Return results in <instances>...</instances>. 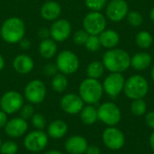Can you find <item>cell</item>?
<instances>
[{"label":"cell","mask_w":154,"mask_h":154,"mask_svg":"<svg viewBox=\"0 0 154 154\" xmlns=\"http://www.w3.org/2000/svg\"><path fill=\"white\" fill-rule=\"evenodd\" d=\"M23 106V97L14 90L5 92L0 98V109L7 115H13L20 111Z\"/></svg>","instance_id":"cell-8"},{"label":"cell","mask_w":154,"mask_h":154,"mask_svg":"<svg viewBox=\"0 0 154 154\" xmlns=\"http://www.w3.org/2000/svg\"><path fill=\"white\" fill-rule=\"evenodd\" d=\"M127 21L130 25L134 27H138L143 23V16L137 11H131L127 14Z\"/></svg>","instance_id":"cell-32"},{"label":"cell","mask_w":154,"mask_h":154,"mask_svg":"<svg viewBox=\"0 0 154 154\" xmlns=\"http://www.w3.org/2000/svg\"><path fill=\"white\" fill-rule=\"evenodd\" d=\"M131 111L134 115L137 116H143L147 111V105L146 102L143 99H134L131 104Z\"/></svg>","instance_id":"cell-28"},{"label":"cell","mask_w":154,"mask_h":154,"mask_svg":"<svg viewBox=\"0 0 154 154\" xmlns=\"http://www.w3.org/2000/svg\"><path fill=\"white\" fill-rule=\"evenodd\" d=\"M39 37L42 39V40H45V39H48L51 37V32H50V29L46 28V27H42L40 29L39 32Z\"/></svg>","instance_id":"cell-38"},{"label":"cell","mask_w":154,"mask_h":154,"mask_svg":"<svg viewBox=\"0 0 154 154\" xmlns=\"http://www.w3.org/2000/svg\"><path fill=\"white\" fill-rule=\"evenodd\" d=\"M68 85H69V81H68L66 75H64L62 73H57L56 75H54L52 77L51 87L55 92L63 93L67 89Z\"/></svg>","instance_id":"cell-25"},{"label":"cell","mask_w":154,"mask_h":154,"mask_svg":"<svg viewBox=\"0 0 154 154\" xmlns=\"http://www.w3.org/2000/svg\"><path fill=\"white\" fill-rule=\"evenodd\" d=\"M152 61V56L147 52H138L131 58V66L136 70L146 69Z\"/></svg>","instance_id":"cell-23"},{"label":"cell","mask_w":154,"mask_h":154,"mask_svg":"<svg viewBox=\"0 0 154 154\" xmlns=\"http://www.w3.org/2000/svg\"><path fill=\"white\" fill-rule=\"evenodd\" d=\"M1 38L9 44L18 43L25 34V24L19 17L7 18L0 29Z\"/></svg>","instance_id":"cell-2"},{"label":"cell","mask_w":154,"mask_h":154,"mask_svg":"<svg viewBox=\"0 0 154 154\" xmlns=\"http://www.w3.org/2000/svg\"><path fill=\"white\" fill-rule=\"evenodd\" d=\"M32 125L36 130H43L46 126V118L43 115L35 113L31 118Z\"/></svg>","instance_id":"cell-31"},{"label":"cell","mask_w":154,"mask_h":154,"mask_svg":"<svg viewBox=\"0 0 154 154\" xmlns=\"http://www.w3.org/2000/svg\"><path fill=\"white\" fill-rule=\"evenodd\" d=\"M0 38H1V33H0Z\"/></svg>","instance_id":"cell-50"},{"label":"cell","mask_w":154,"mask_h":154,"mask_svg":"<svg viewBox=\"0 0 154 154\" xmlns=\"http://www.w3.org/2000/svg\"><path fill=\"white\" fill-rule=\"evenodd\" d=\"M55 64L60 73L64 75H70L79 69V60L73 51L65 50L58 54Z\"/></svg>","instance_id":"cell-6"},{"label":"cell","mask_w":154,"mask_h":154,"mask_svg":"<svg viewBox=\"0 0 154 154\" xmlns=\"http://www.w3.org/2000/svg\"><path fill=\"white\" fill-rule=\"evenodd\" d=\"M103 85L95 79L88 78L84 79L79 88V93L84 103L94 105L99 102L103 96Z\"/></svg>","instance_id":"cell-3"},{"label":"cell","mask_w":154,"mask_h":154,"mask_svg":"<svg viewBox=\"0 0 154 154\" xmlns=\"http://www.w3.org/2000/svg\"><path fill=\"white\" fill-rule=\"evenodd\" d=\"M5 133L11 138H19L27 134L28 123L22 117H14L8 120L5 126Z\"/></svg>","instance_id":"cell-16"},{"label":"cell","mask_w":154,"mask_h":154,"mask_svg":"<svg viewBox=\"0 0 154 154\" xmlns=\"http://www.w3.org/2000/svg\"><path fill=\"white\" fill-rule=\"evenodd\" d=\"M7 114H5L4 111H2L0 109V129L5 128V125L8 122V117H7Z\"/></svg>","instance_id":"cell-39"},{"label":"cell","mask_w":154,"mask_h":154,"mask_svg":"<svg viewBox=\"0 0 154 154\" xmlns=\"http://www.w3.org/2000/svg\"><path fill=\"white\" fill-rule=\"evenodd\" d=\"M19 114H20V117H22L23 119L24 120H28V119H31L32 117V116L35 114L34 112V107L32 104H26L22 106V108L20 109L19 111Z\"/></svg>","instance_id":"cell-34"},{"label":"cell","mask_w":154,"mask_h":154,"mask_svg":"<svg viewBox=\"0 0 154 154\" xmlns=\"http://www.w3.org/2000/svg\"><path fill=\"white\" fill-rule=\"evenodd\" d=\"M150 145L154 151V132L151 134V137H150Z\"/></svg>","instance_id":"cell-42"},{"label":"cell","mask_w":154,"mask_h":154,"mask_svg":"<svg viewBox=\"0 0 154 154\" xmlns=\"http://www.w3.org/2000/svg\"><path fill=\"white\" fill-rule=\"evenodd\" d=\"M31 154H39V153H31Z\"/></svg>","instance_id":"cell-49"},{"label":"cell","mask_w":154,"mask_h":154,"mask_svg":"<svg viewBox=\"0 0 154 154\" xmlns=\"http://www.w3.org/2000/svg\"><path fill=\"white\" fill-rule=\"evenodd\" d=\"M34 67L33 60L27 54H19L13 60L14 69L22 75L29 74Z\"/></svg>","instance_id":"cell-18"},{"label":"cell","mask_w":154,"mask_h":154,"mask_svg":"<svg viewBox=\"0 0 154 154\" xmlns=\"http://www.w3.org/2000/svg\"><path fill=\"white\" fill-rule=\"evenodd\" d=\"M85 47L87 48V50H88L91 52L97 51L101 47L98 35H89L85 43Z\"/></svg>","instance_id":"cell-30"},{"label":"cell","mask_w":154,"mask_h":154,"mask_svg":"<svg viewBox=\"0 0 154 154\" xmlns=\"http://www.w3.org/2000/svg\"><path fill=\"white\" fill-rule=\"evenodd\" d=\"M49 143V136L43 130H34L25 134L23 140L24 148L32 153L42 152Z\"/></svg>","instance_id":"cell-5"},{"label":"cell","mask_w":154,"mask_h":154,"mask_svg":"<svg viewBox=\"0 0 154 154\" xmlns=\"http://www.w3.org/2000/svg\"><path fill=\"white\" fill-rule=\"evenodd\" d=\"M79 114H80L81 122L87 125H91L95 124L97 122V120L98 119L97 110L92 105L84 106Z\"/></svg>","instance_id":"cell-24"},{"label":"cell","mask_w":154,"mask_h":154,"mask_svg":"<svg viewBox=\"0 0 154 154\" xmlns=\"http://www.w3.org/2000/svg\"><path fill=\"white\" fill-rule=\"evenodd\" d=\"M151 75H152V80L154 81V66L152 67V73H151Z\"/></svg>","instance_id":"cell-46"},{"label":"cell","mask_w":154,"mask_h":154,"mask_svg":"<svg viewBox=\"0 0 154 154\" xmlns=\"http://www.w3.org/2000/svg\"><path fill=\"white\" fill-rule=\"evenodd\" d=\"M47 88L41 79H32L24 88V97L32 105L41 104L46 97Z\"/></svg>","instance_id":"cell-7"},{"label":"cell","mask_w":154,"mask_h":154,"mask_svg":"<svg viewBox=\"0 0 154 154\" xmlns=\"http://www.w3.org/2000/svg\"><path fill=\"white\" fill-rule=\"evenodd\" d=\"M125 83V79L121 73L111 72V74L105 79L103 88L109 97H116L124 90Z\"/></svg>","instance_id":"cell-11"},{"label":"cell","mask_w":154,"mask_h":154,"mask_svg":"<svg viewBox=\"0 0 154 154\" xmlns=\"http://www.w3.org/2000/svg\"><path fill=\"white\" fill-rule=\"evenodd\" d=\"M98 37L101 46L107 49H113L119 43L120 41L119 34L114 30H104Z\"/></svg>","instance_id":"cell-21"},{"label":"cell","mask_w":154,"mask_h":154,"mask_svg":"<svg viewBox=\"0 0 154 154\" xmlns=\"http://www.w3.org/2000/svg\"><path fill=\"white\" fill-rule=\"evenodd\" d=\"M135 42L139 48L148 49L153 43V37L150 32H148L146 31H141L136 34Z\"/></svg>","instance_id":"cell-27"},{"label":"cell","mask_w":154,"mask_h":154,"mask_svg":"<svg viewBox=\"0 0 154 154\" xmlns=\"http://www.w3.org/2000/svg\"><path fill=\"white\" fill-rule=\"evenodd\" d=\"M18 44H19L20 48H22V49H23V50H28V49H30V47H31V42H30V41L27 40V39H25V38H23V39L18 42Z\"/></svg>","instance_id":"cell-41"},{"label":"cell","mask_w":154,"mask_h":154,"mask_svg":"<svg viewBox=\"0 0 154 154\" xmlns=\"http://www.w3.org/2000/svg\"><path fill=\"white\" fill-rule=\"evenodd\" d=\"M86 154H100V149L97 145H88L87 150H86Z\"/></svg>","instance_id":"cell-40"},{"label":"cell","mask_w":154,"mask_h":154,"mask_svg":"<svg viewBox=\"0 0 154 154\" xmlns=\"http://www.w3.org/2000/svg\"><path fill=\"white\" fill-rule=\"evenodd\" d=\"M57 71H58V68L54 63H48L43 68V72L48 77H53L54 75L57 74Z\"/></svg>","instance_id":"cell-36"},{"label":"cell","mask_w":154,"mask_h":154,"mask_svg":"<svg viewBox=\"0 0 154 154\" xmlns=\"http://www.w3.org/2000/svg\"><path fill=\"white\" fill-rule=\"evenodd\" d=\"M18 152V145L15 142L8 140L2 143L0 146L1 154H16Z\"/></svg>","instance_id":"cell-29"},{"label":"cell","mask_w":154,"mask_h":154,"mask_svg":"<svg viewBox=\"0 0 154 154\" xmlns=\"http://www.w3.org/2000/svg\"><path fill=\"white\" fill-rule=\"evenodd\" d=\"M46 1H51V0H46Z\"/></svg>","instance_id":"cell-48"},{"label":"cell","mask_w":154,"mask_h":154,"mask_svg":"<svg viewBox=\"0 0 154 154\" xmlns=\"http://www.w3.org/2000/svg\"><path fill=\"white\" fill-rule=\"evenodd\" d=\"M97 117L104 124L109 126H114L121 120V111L115 103L106 102L98 107Z\"/></svg>","instance_id":"cell-10"},{"label":"cell","mask_w":154,"mask_h":154,"mask_svg":"<svg viewBox=\"0 0 154 154\" xmlns=\"http://www.w3.org/2000/svg\"><path fill=\"white\" fill-rule=\"evenodd\" d=\"M89 34L83 29V30H79L73 34V42L76 45L81 46L85 45Z\"/></svg>","instance_id":"cell-33"},{"label":"cell","mask_w":154,"mask_h":154,"mask_svg":"<svg viewBox=\"0 0 154 154\" xmlns=\"http://www.w3.org/2000/svg\"><path fill=\"white\" fill-rule=\"evenodd\" d=\"M88 146L86 138L80 135H73L68 138L64 143L66 152L69 154H83Z\"/></svg>","instance_id":"cell-17"},{"label":"cell","mask_w":154,"mask_h":154,"mask_svg":"<svg viewBox=\"0 0 154 154\" xmlns=\"http://www.w3.org/2000/svg\"><path fill=\"white\" fill-rule=\"evenodd\" d=\"M150 18H151L152 21H153L154 22V7H152V9L151 12H150Z\"/></svg>","instance_id":"cell-45"},{"label":"cell","mask_w":154,"mask_h":154,"mask_svg":"<svg viewBox=\"0 0 154 154\" xmlns=\"http://www.w3.org/2000/svg\"><path fill=\"white\" fill-rule=\"evenodd\" d=\"M145 122L147 125L154 130V111L149 112L145 116Z\"/></svg>","instance_id":"cell-37"},{"label":"cell","mask_w":154,"mask_h":154,"mask_svg":"<svg viewBox=\"0 0 154 154\" xmlns=\"http://www.w3.org/2000/svg\"><path fill=\"white\" fill-rule=\"evenodd\" d=\"M106 14L112 22H120L127 16L128 4L125 0H112L106 6Z\"/></svg>","instance_id":"cell-15"},{"label":"cell","mask_w":154,"mask_h":154,"mask_svg":"<svg viewBox=\"0 0 154 154\" xmlns=\"http://www.w3.org/2000/svg\"><path fill=\"white\" fill-rule=\"evenodd\" d=\"M85 4L91 11L99 12L105 7L106 0H85Z\"/></svg>","instance_id":"cell-35"},{"label":"cell","mask_w":154,"mask_h":154,"mask_svg":"<svg viewBox=\"0 0 154 154\" xmlns=\"http://www.w3.org/2000/svg\"><path fill=\"white\" fill-rule=\"evenodd\" d=\"M68 133V125L61 119L53 120L47 126V134L52 139H60Z\"/></svg>","instance_id":"cell-20"},{"label":"cell","mask_w":154,"mask_h":154,"mask_svg":"<svg viewBox=\"0 0 154 154\" xmlns=\"http://www.w3.org/2000/svg\"><path fill=\"white\" fill-rule=\"evenodd\" d=\"M43 154H63L60 151H57V150H51V151H48L46 152H44Z\"/></svg>","instance_id":"cell-43"},{"label":"cell","mask_w":154,"mask_h":154,"mask_svg":"<svg viewBox=\"0 0 154 154\" xmlns=\"http://www.w3.org/2000/svg\"><path fill=\"white\" fill-rule=\"evenodd\" d=\"M4 67H5V60H4L3 56L0 54V71L4 69Z\"/></svg>","instance_id":"cell-44"},{"label":"cell","mask_w":154,"mask_h":154,"mask_svg":"<svg viewBox=\"0 0 154 154\" xmlns=\"http://www.w3.org/2000/svg\"><path fill=\"white\" fill-rule=\"evenodd\" d=\"M104 144L112 151H117L125 145V135L119 129L116 127L106 128L102 135Z\"/></svg>","instance_id":"cell-12"},{"label":"cell","mask_w":154,"mask_h":154,"mask_svg":"<svg viewBox=\"0 0 154 154\" xmlns=\"http://www.w3.org/2000/svg\"><path fill=\"white\" fill-rule=\"evenodd\" d=\"M60 107L68 115L79 114L84 107V101L79 95L74 93H69L64 95L60 99Z\"/></svg>","instance_id":"cell-13"},{"label":"cell","mask_w":154,"mask_h":154,"mask_svg":"<svg viewBox=\"0 0 154 154\" xmlns=\"http://www.w3.org/2000/svg\"><path fill=\"white\" fill-rule=\"evenodd\" d=\"M124 91L126 97L133 100L143 98L149 91L148 81L141 75L132 76L125 81Z\"/></svg>","instance_id":"cell-4"},{"label":"cell","mask_w":154,"mask_h":154,"mask_svg":"<svg viewBox=\"0 0 154 154\" xmlns=\"http://www.w3.org/2000/svg\"><path fill=\"white\" fill-rule=\"evenodd\" d=\"M105 67L101 61H92L87 68V75L90 79H97L104 74Z\"/></svg>","instance_id":"cell-26"},{"label":"cell","mask_w":154,"mask_h":154,"mask_svg":"<svg viewBox=\"0 0 154 154\" xmlns=\"http://www.w3.org/2000/svg\"><path fill=\"white\" fill-rule=\"evenodd\" d=\"M103 64L110 72L121 73L131 66V57L122 49H111L104 54Z\"/></svg>","instance_id":"cell-1"},{"label":"cell","mask_w":154,"mask_h":154,"mask_svg":"<svg viewBox=\"0 0 154 154\" xmlns=\"http://www.w3.org/2000/svg\"><path fill=\"white\" fill-rule=\"evenodd\" d=\"M1 144H2V140H1V136H0V146H1Z\"/></svg>","instance_id":"cell-47"},{"label":"cell","mask_w":154,"mask_h":154,"mask_svg":"<svg viewBox=\"0 0 154 154\" xmlns=\"http://www.w3.org/2000/svg\"><path fill=\"white\" fill-rule=\"evenodd\" d=\"M61 14V6L56 1H46L41 7V16L47 21L57 20Z\"/></svg>","instance_id":"cell-19"},{"label":"cell","mask_w":154,"mask_h":154,"mask_svg":"<svg viewBox=\"0 0 154 154\" xmlns=\"http://www.w3.org/2000/svg\"><path fill=\"white\" fill-rule=\"evenodd\" d=\"M58 46L54 40L51 38H48L45 40H42L39 45V51L42 58L46 60H50L53 58L57 53Z\"/></svg>","instance_id":"cell-22"},{"label":"cell","mask_w":154,"mask_h":154,"mask_svg":"<svg viewBox=\"0 0 154 154\" xmlns=\"http://www.w3.org/2000/svg\"><path fill=\"white\" fill-rule=\"evenodd\" d=\"M106 26V17L100 12L91 11L83 19V28L89 35H99Z\"/></svg>","instance_id":"cell-9"},{"label":"cell","mask_w":154,"mask_h":154,"mask_svg":"<svg viewBox=\"0 0 154 154\" xmlns=\"http://www.w3.org/2000/svg\"><path fill=\"white\" fill-rule=\"evenodd\" d=\"M51 37L56 42L66 41L71 33L70 23L66 19H57L53 22L50 28Z\"/></svg>","instance_id":"cell-14"}]
</instances>
